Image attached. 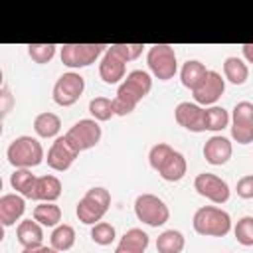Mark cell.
Here are the masks:
<instances>
[{
	"instance_id": "cell-1",
	"label": "cell",
	"mask_w": 253,
	"mask_h": 253,
	"mask_svg": "<svg viewBox=\"0 0 253 253\" xmlns=\"http://www.w3.org/2000/svg\"><path fill=\"white\" fill-rule=\"evenodd\" d=\"M150 89H152V79L146 71H142V69L130 71L119 85L117 95L113 99L115 115L126 117L128 113H132L134 107L150 93Z\"/></svg>"
},
{
	"instance_id": "cell-2",
	"label": "cell",
	"mask_w": 253,
	"mask_h": 253,
	"mask_svg": "<svg viewBox=\"0 0 253 253\" xmlns=\"http://www.w3.org/2000/svg\"><path fill=\"white\" fill-rule=\"evenodd\" d=\"M142 43H113L107 47L101 63H99V75L107 85H115L121 79H125L126 61L136 59L142 53Z\"/></svg>"
},
{
	"instance_id": "cell-3",
	"label": "cell",
	"mask_w": 253,
	"mask_h": 253,
	"mask_svg": "<svg viewBox=\"0 0 253 253\" xmlns=\"http://www.w3.org/2000/svg\"><path fill=\"white\" fill-rule=\"evenodd\" d=\"M148 162L152 166V170H156L160 174L162 180L166 182H178L184 178L188 164L182 152L174 150L170 144L166 142H158L150 148L148 152Z\"/></svg>"
},
{
	"instance_id": "cell-4",
	"label": "cell",
	"mask_w": 253,
	"mask_h": 253,
	"mask_svg": "<svg viewBox=\"0 0 253 253\" xmlns=\"http://www.w3.org/2000/svg\"><path fill=\"white\" fill-rule=\"evenodd\" d=\"M192 225L196 233L206 235V237H223L231 229V217L225 210L215 208V206H202L196 210Z\"/></svg>"
},
{
	"instance_id": "cell-5",
	"label": "cell",
	"mask_w": 253,
	"mask_h": 253,
	"mask_svg": "<svg viewBox=\"0 0 253 253\" xmlns=\"http://www.w3.org/2000/svg\"><path fill=\"white\" fill-rule=\"evenodd\" d=\"M111 206V194L105 188H91L85 192V196L77 204V217L85 225H95L103 219V215L109 211Z\"/></svg>"
},
{
	"instance_id": "cell-6",
	"label": "cell",
	"mask_w": 253,
	"mask_h": 253,
	"mask_svg": "<svg viewBox=\"0 0 253 253\" xmlns=\"http://www.w3.org/2000/svg\"><path fill=\"white\" fill-rule=\"evenodd\" d=\"M6 156H8V162L14 168H28L30 170V168L42 164L43 148L36 138L24 134V136H18L10 142V146L6 150Z\"/></svg>"
},
{
	"instance_id": "cell-7",
	"label": "cell",
	"mask_w": 253,
	"mask_h": 253,
	"mask_svg": "<svg viewBox=\"0 0 253 253\" xmlns=\"http://www.w3.org/2000/svg\"><path fill=\"white\" fill-rule=\"evenodd\" d=\"M146 63H148V69L152 71V75L158 77L160 81L172 79L176 75V71H178L176 51L168 43H154V45H150L148 53H146Z\"/></svg>"
},
{
	"instance_id": "cell-8",
	"label": "cell",
	"mask_w": 253,
	"mask_h": 253,
	"mask_svg": "<svg viewBox=\"0 0 253 253\" xmlns=\"http://www.w3.org/2000/svg\"><path fill=\"white\" fill-rule=\"evenodd\" d=\"M134 213H136L138 221H142L150 227L164 225L170 217L168 206L164 204V200H160L154 194H140L134 200Z\"/></svg>"
},
{
	"instance_id": "cell-9",
	"label": "cell",
	"mask_w": 253,
	"mask_h": 253,
	"mask_svg": "<svg viewBox=\"0 0 253 253\" xmlns=\"http://www.w3.org/2000/svg\"><path fill=\"white\" fill-rule=\"evenodd\" d=\"M109 45L103 43H63L61 45V63L77 69V67H87L95 63V59L107 51Z\"/></svg>"
},
{
	"instance_id": "cell-10",
	"label": "cell",
	"mask_w": 253,
	"mask_h": 253,
	"mask_svg": "<svg viewBox=\"0 0 253 253\" xmlns=\"http://www.w3.org/2000/svg\"><path fill=\"white\" fill-rule=\"evenodd\" d=\"M101 134H103L101 126L95 119H81L63 136L77 152H83V150H89V148L97 146L99 140H101Z\"/></svg>"
},
{
	"instance_id": "cell-11",
	"label": "cell",
	"mask_w": 253,
	"mask_h": 253,
	"mask_svg": "<svg viewBox=\"0 0 253 253\" xmlns=\"http://www.w3.org/2000/svg\"><path fill=\"white\" fill-rule=\"evenodd\" d=\"M85 91V79L75 73V71H69V73H63L55 85H53V101L59 105V107H71L79 101V97L83 95Z\"/></svg>"
},
{
	"instance_id": "cell-12",
	"label": "cell",
	"mask_w": 253,
	"mask_h": 253,
	"mask_svg": "<svg viewBox=\"0 0 253 253\" xmlns=\"http://www.w3.org/2000/svg\"><path fill=\"white\" fill-rule=\"evenodd\" d=\"M231 136L239 144L253 142V103L239 101L231 115Z\"/></svg>"
},
{
	"instance_id": "cell-13",
	"label": "cell",
	"mask_w": 253,
	"mask_h": 253,
	"mask_svg": "<svg viewBox=\"0 0 253 253\" xmlns=\"http://www.w3.org/2000/svg\"><path fill=\"white\" fill-rule=\"evenodd\" d=\"M194 188L200 196L208 198L213 204H225L229 200V186L225 180H221L215 174L210 172H202L196 176L194 180Z\"/></svg>"
},
{
	"instance_id": "cell-14",
	"label": "cell",
	"mask_w": 253,
	"mask_h": 253,
	"mask_svg": "<svg viewBox=\"0 0 253 253\" xmlns=\"http://www.w3.org/2000/svg\"><path fill=\"white\" fill-rule=\"evenodd\" d=\"M174 119L180 126L188 128L190 132H204L206 130V109H202L198 103L182 101L174 109Z\"/></svg>"
},
{
	"instance_id": "cell-15",
	"label": "cell",
	"mask_w": 253,
	"mask_h": 253,
	"mask_svg": "<svg viewBox=\"0 0 253 253\" xmlns=\"http://www.w3.org/2000/svg\"><path fill=\"white\" fill-rule=\"evenodd\" d=\"M225 91V79L217 71H208L204 81L192 91L198 105H213Z\"/></svg>"
},
{
	"instance_id": "cell-16",
	"label": "cell",
	"mask_w": 253,
	"mask_h": 253,
	"mask_svg": "<svg viewBox=\"0 0 253 253\" xmlns=\"http://www.w3.org/2000/svg\"><path fill=\"white\" fill-rule=\"evenodd\" d=\"M77 150L65 140V136H59L51 142L49 150H47V166L51 170H57V172H65L77 158Z\"/></svg>"
},
{
	"instance_id": "cell-17",
	"label": "cell",
	"mask_w": 253,
	"mask_h": 253,
	"mask_svg": "<svg viewBox=\"0 0 253 253\" xmlns=\"http://www.w3.org/2000/svg\"><path fill=\"white\" fill-rule=\"evenodd\" d=\"M233 146L229 142V138L221 136V134H213L211 138L206 140L204 144V158L208 164L211 166H221L231 158Z\"/></svg>"
},
{
	"instance_id": "cell-18",
	"label": "cell",
	"mask_w": 253,
	"mask_h": 253,
	"mask_svg": "<svg viewBox=\"0 0 253 253\" xmlns=\"http://www.w3.org/2000/svg\"><path fill=\"white\" fill-rule=\"evenodd\" d=\"M26 211V200L20 194H4L0 198V223L4 227L14 225Z\"/></svg>"
},
{
	"instance_id": "cell-19",
	"label": "cell",
	"mask_w": 253,
	"mask_h": 253,
	"mask_svg": "<svg viewBox=\"0 0 253 253\" xmlns=\"http://www.w3.org/2000/svg\"><path fill=\"white\" fill-rule=\"evenodd\" d=\"M146 247H148L146 231H142L140 227H132V229L125 231V235L121 237L115 253H144Z\"/></svg>"
},
{
	"instance_id": "cell-20",
	"label": "cell",
	"mask_w": 253,
	"mask_h": 253,
	"mask_svg": "<svg viewBox=\"0 0 253 253\" xmlns=\"http://www.w3.org/2000/svg\"><path fill=\"white\" fill-rule=\"evenodd\" d=\"M16 237L24 249L36 247V245H42L43 241V229L36 219H22L16 227Z\"/></svg>"
},
{
	"instance_id": "cell-21",
	"label": "cell",
	"mask_w": 253,
	"mask_h": 253,
	"mask_svg": "<svg viewBox=\"0 0 253 253\" xmlns=\"http://www.w3.org/2000/svg\"><path fill=\"white\" fill-rule=\"evenodd\" d=\"M36 182H38V176H34L28 168H16L12 172V176H10L12 188L20 196H24L28 200H34L36 198Z\"/></svg>"
},
{
	"instance_id": "cell-22",
	"label": "cell",
	"mask_w": 253,
	"mask_h": 253,
	"mask_svg": "<svg viewBox=\"0 0 253 253\" xmlns=\"http://www.w3.org/2000/svg\"><path fill=\"white\" fill-rule=\"evenodd\" d=\"M208 71L210 69H206V65L202 63V61H198V59H188L184 65H182V71H180V79H182V85L186 87V89H196L202 81H204V77L208 75Z\"/></svg>"
},
{
	"instance_id": "cell-23",
	"label": "cell",
	"mask_w": 253,
	"mask_h": 253,
	"mask_svg": "<svg viewBox=\"0 0 253 253\" xmlns=\"http://www.w3.org/2000/svg\"><path fill=\"white\" fill-rule=\"evenodd\" d=\"M61 196V182L59 178L47 174V176H40L36 182V198L38 202H55Z\"/></svg>"
},
{
	"instance_id": "cell-24",
	"label": "cell",
	"mask_w": 253,
	"mask_h": 253,
	"mask_svg": "<svg viewBox=\"0 0 253 253\" xmlns=\"http://www.w3.org/2000/svg\"><path fill=\"white\" fill-rule=\"evenodd\" d=\"M61 128V119L55 113H40L34 119V130L42 138H53Z\"/></svg>"
},
{
	"instance_id": "cell-25",
	"label": "cell",
	"mask_w": 253,
	"mask_h": 253,
	"mask_svg": "<svg viewBox=\"0 0 253 253\" xmlns=\"http://www.w3.org/2000/svg\"><path fill=\"white\" fill-rule=\"evenodd\" d=\"M184 245H186V239L178 229H166L156 239L158 253H182Z\"/></svg>"
},
{
	"instance_id": "cell-26",
	"label": "cell",
	"mask_w": 253,
	"mask_h": 253,
	"mask_svg": "<svg viewBox=\"0 0 253 253\" xmlns=\"http://www.w3.org/2000/svg\"><path fill=\"white\" fill-rule=\"evenodd\" d=\"M223 75H225V79L229 83L243 85L247 81V77H249V67H247V63L243 59L231 55V57H227L223 61Z\"/></svg>"
},
{
	"instance_id": "cell-27",
	"label": "cell",
	"mask_w": 253,
	"mask_h": 253,
	"mask_svg": "<svg viewBox=\"0 0 253 253\" xmlns=\"http://www.w3.org/2000/svg\"><path fill=\"white\" fill-rule=\"evenodd\" d=\"M34 219L43 227H57L61 221V210L53 202H42L34 210Z\"/></svg>"
},
{
	"instance_id": "cell-28",
	"label": "cell",
	"mask_w": 253,
	"mask_h": 253,
	"mask_svg": "<svg viewBox=\"0 0 253 253\" xmlns=\"http://www.w3.org/2000/svg\"><path fill=\"white\" fill-rule=\"evenodd\" d=\"M49 241H51V247L55 251H59V253L69 251L73 247V243H75V229L71 225H67V223H61L51 231Z\"/></svg>"
},
{
	"instance_id": "cell-29",
	"label": "cell",
	"mask_w": 253,
	"mask_h": 253,
	"mask_svg": "<svg viewBox=\"0 0 253 253\" xmlns=\"http://www.w3.org/2000/svg\"><path fill=\"white\" fill-rule=\"evenodd\" d=\"M227 125H229V113L223 107L213 105V107L206 109V130L217 132V130H223Z\"/></svg>"
},
{
	"instance_id": "cell-30",
	"label": "cell",
	"mask_w": 253,
	"mask_h": 253,
	"mask_svg": "<svg viewBox=\"0 0 253 253\" xmlns=\"http://www.w3.org/2000/svg\"><path fill=\"white\" fill-rule=\"evenodd\" d=\"M89 113L93 115L95 121H109L115 115L113 101L107 97H95L89 101Z\"/></svg>"
},
{
	"instance_id": "cell-31",
	"label": "cell",
	"mask_w": 253,
	"mask_h": 253,
	"mask_svg": "<svg viewBox=\"0 0 253 253\" xmlns=\"http://www.w3.org/2000/svg\"><path fill=\"white\" fill-rule=\"evenodd\" d=\"M115 237H117V233H115V227L111 225V223H107V221H99V223H95L93 225V229H91V239L97 243V245H111L113 241H115Z\"/></svg>"
},
{
	"instance_id": "cell-32",
	"label": "cell",
	"mask_w": 253,
	"mask_h": 253,
	"mask_svg": "<svg viewBox=\"0 0 253 253\" xmlns=\"http://www.w3.org/2000/svg\"><path fill=\"white\" fill-rule=\"evenodd\" d=\"M55 47L53 43H30L28 45V53L32 57V61L36 63H47L53 59L55 55Z\"/></svg>"
},
{
	"instance_id": "cell-33",
	"label": "cell",
	"mask_w": 253,
	"mask_h": 253,
	"mask_svg": "<svg viewBox=\"0 0 253 253\" xmlns=\"http://www.w3.org/2000/svg\"><path fill=\"white\" fill-rule=\"evenodd\" d=\"M233 233H235V239H237L241 245L251 247V245H253V217H251V215L241 217V219L237 221Z\"/></svg>"
},
{
	"instance_id": "cell-34",
	"label": "cell",
	"mask_w": 253,
	"mask_h": 253,
	"mask_svg": "<svg viewBox=\"0 0 253 253\" xmlns=\"http://www.w3.org/2000/svg\"><path fill=\"white\" fill-rule=\"evenodd\" d=\"M235 192L239 198L243 200H251L253 198V174H247L243 178L237 180V186H235Z\"/></svg>"
},
{
	"instance_id": "cell-35",
	"label": "cell",
	"mask_w": 253,
	"mask_h": 253,
	"mask_svg": "<svg viewBox=\"0 0 253 253\" xmlns=\"http://www.w3.org/2000/svg\"><path fill=\"white\" fill-rule=\"evenodd\" d=\"M22 253H59L53 247H45V245H36V247H26Z\"/></svg>"
},
{
	"instance_id": "cell-36",
	"label": "cell",
	"mask_w": 253,
	"mask_h": 253,
	"mask_svg": "<svg viewBox=\"0 0 253 253\" xmlns=\"http://www.w3.org/2000/svg\"><path fill=\"white\" fill-rule=\"evenodd\" d=\"M241 51H243V57H245L249 63H253V43H243V45H241Z\"/></svg>"
}]
</instances>
